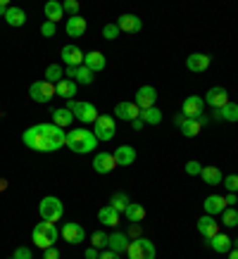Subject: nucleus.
Listing matches in <instances>:
<instances>
[{"instance_id": "obj_37", "label": "nucleus", "mask_w": 238, "mask_h": 259, "mask_svg": "<svg viewBox=\"0 0 238 259\" xmlns=\"http://www.w3.org/2000/svg\"><path fill=\"white\" fill-rule=\"evenodd\" d=\"M93 71L86 69V67H76V76H74V81L76 83H81V86H88V83H93Z\"/></svg>"}, {"instance_id": "obj_14", "label": "nucleus", "mask_w": 238, "mask_h": 259, "mask_svg": "<svg viewBox=\"0 0 238 259\" xmlns=\"http://www.w3.org/2000/svg\"><path fill=\"white\" fill-rule=\"evenodd\" d=\"M114 117H119L122 121H134V119L141 117V107L136 105V102H119L117 107H114Z\"/></svg>"}, {"instance_id": "obj_34", "label": "nucleus", "mask_w": 238, "mask_h": 259, "mask_svg": "<svg viewBox=\"0 0 238 259\" xmlns=\"http://www.w3.org/2000/svg\"><path fill=\"white\" fill-rule=\"evenodd\" d=\"M141 119H143V124L157 126L160 121H162V112H160L157 107H148V110H141Z\"/></svg>"}, {"instance_id": "obj_42", "label": "nucleus", "mask_w": 238, "mask_h": 259, "mask_svg": "<svg viewBox=\"0 0 238 259\" xmlns=\"http://www.w3.org/2000/svg\"><path fill=\"white\" fill-rule=\"evenodd\" d=\"M117 36H119V26H117V24H105V26H103V38L114 40Z\"/></svg>"}, {"instance_id": "obj_53", "label": "nucleus", "mask_w": 238, "mask_h": 259, "mask_svg": "<svg viewBox=\"0 0 238 259\" xmlns=\"http://www.w3.org/2000/svg\"><path fill=\"white\" fill-rule=\"evenodd\" d=\"M8 10H10V5H8V0H0V15L5 17V15H8Z\"/></svg>"}, {"instance_id": "obj_2", "label": "nucleus", "mask_w": 238, "mask_h": 259, "mask_svg": "<svg viewBox=\"0 0 238 259\" xmlns=\"http://www.w3.org/2000/svg\"><path fill=\"white\" fill-rule=\"evenodd\" d=\"M95 145H98V138H95L93 131L88 128H71L67 131V148L76 155H86V152H93Z\"/></svg>"}, {"instance_id": "obj_35", "label": "nucleus", "mask_w": 238, "mask_h": 259, "mask_svg": "<svg viewBox=\"0 0 238 259\" xmlns=\"http://www.w3.org/2000/svg\"><path fill=\"white\" fill-rule=\"evenodd\" d=\"M62 79H64L62 64H50V67L46 69V81H50V83H60Z\"/></svg>"}, {"instance_id": "obj_31", "label": "nucleus", "mask_w": 238, "mask_h": 259, "mask_svg": "<svg viewBox=\"0 0 238 259\" xmlns=\"http://www.w3.org/2000/svg\"><path fill=\"white\" fill-rule=\"evenodd\" d=\"M5 22L10 24V26H24L26 24V12H24L22 8H10L8 15H5Z\"/></svg>"}, {"instance_id": "obj_57", "label": "nucleus", "mask_w": 238, "mask_h": 259, "mask_svg": "<svg viewBox=\"0 0 238 259\" xmlns=\"http://www.w3.org/2000/svg\"><path fill=\"white\" fill-rule=\"evenodd\" d=\"M10 259H15V257H10Z\"/></svg>"}, {"instance_id": "obj_48", "label": "nucleus", "mask_w": 238, "mask_h": 259, "mask_svg": "<svg viewBox=\"0 0 238 259\" xmlns=\"http://www.w3.org/2000/svg\"><path fill=\"white\" fill-rule=\"evenodd\" d=\"M119 257H122V254H117V252H112V250H103L98 259H119Z\"/></svg>"}, {"instance_id": "obj_32", "label": "nucleus", "mask_w": 238, "mask_h": 259, "mask_svg": "<svg viewBox=\"0 0 238 259\" xmlns=\"http://www.w3.org/2000/svg\"><path fill=\"white\" fill-rule=\"evenodd\" d=\"M124 214H127V219L131 221V224H138V221L145 219V207L138 202H129V207L124 209Z\"/></svg>"}, {"instance_id": "obj_13", "label": "nucleus", "mask_w": 238, "mask_h": 259, "mask_svg": "<svg viewBox=\"0 0 238 259\" xmlns=\"http://www.w3.org/2000/svg\"><path fill=\"white\" fill-rule=\"evenodd\" d=\"M155 102H157V91L152 86H141L136 91V105H138L141 110L155 107Z\"/></svg>"}, {"instance_id": "obj_46", "label": "nucleus", "mask_w": 238, "mask_h": 259, "mask_svg": "<svg viewBox=\"0 0 238 259\" xmlns=\"http://www.w3.org/2000/svg\"><path fill=\"white\" fill-rule=\"evenodd\" d=\"M43 259H60L57 247H48V250H43Z\"/></svg>"}, {"instance_id": "obj_44", "label": "nucleus", "mask_w": 238, "mask_h": 259, "mask_svg": "<svg viewBox=\"0 0 238 259\" xmlns=\"http://www.w3.org/2000/svg\"><path fill=\"white\" fill-rule=\"evenodd\" d=\"M41 33H43L46 38H53V36H55V24H53V22H43V24H41Z\"/></svg>"}, {"instance_id": "obj_52", "label": "nucleus", "mask_w": 238, "mask_h": 259, "mask_svg": "<svg viewBox=\"0 0 238 259\" xmlns=\"http://www.w3.org/2000/svg\"><path fill=\"white\" fill-rule=\"evenodd\" d=\"M143 126H145V124H143V119H141V117H138V119H134V121H131V128H134V131H141Z\"/></svg>"}, {"instance_id": "obj_39", "label": "nucleus", "mask_w": 238, "mask_h": 259, "mask_svg": "<svg viewBox=\"0 0 238 259\" xmlns=\"http://www.w3.org/2000/svg\"><path fill=\"white\" fill-rule=\"evenodd\" d=\"M107 240H110V236H105L103 231H95L93 236H91V247H95V250L107 247Z\"/></svg>"}, {"instance_id": "obj_3", "label": "nucleus", "mask_w": 238, "mask_h": 259, "mask_svg": "<svg viewBox=\"0 0 238 259\" xmlns=\"http://www.w3.org/2000/svg\"><path fill=\"white\" fill-rule=\"evenodd\" d=\"M57 238H60V231H57L55 224H50V221H41L36 224L31 231V240L36 247L41 250H48V247H55Z\"/></svg>"}, {"instance_id": "obj_49", "label": "nucleus", "mask_w": 238, "mask_h": 259, "mask_svg": "<svg viewBox=\"0 0 238 259\" xmlns=\"http://www.w3.org/2000/svg\"><path fill=\"white\" fill-rule=\"evenodd\" d=\"M224 200H226V207H236V202H238L236 193H229V195H224Z\"/></svg>"}, {"instance_id": "obj_16", "label": "nucleus", "mask_w": 238, "mask_h": 259, "mask_svg": "<svg viewBox=\"0 0 238 259\" xmlns=\"http://www.w3.org/2000/svg\"><path fill=\"white\" fill-rule=\"evenodd\" d=\"M198 233L203 238H214L217 233H219V224L214 221V217H210V214H205V217H200L198 219Z\"/></svg>"}, {"instance_id": "obj_26", "label": "nucleus", "mask_w": 238, "mask_h": 259, "mask_svg": "<svg viewBox=\"0 0 238 259\" xmlns=\"http://www.w3.org/2000/svg\"><path fill=\"white\" fill-rule=\"evenodd\" d=\"M76 91H79V83L71 79H62L60 83H55V93L60 95V98H64V100H74Z\"/></svg>"}, {"instance_id": "obj_1", "label": "nucleus", "mask_w": 238, "mask_h": 259, "mask_svg": "<svg viewBox=\"0 0 238 259\" xmlns=\"http://www.w3.org/2000/svg\"><path fill=\"white\" fill-rule=\"evenodd\" d=\"M22 141L26 148L36 152H55L62 145H67V131L55 124H36L24 131Z\"/></svg>"}, {"instance_id": "obj_41", "label": "nucleus", "mask_w": 238, "mask_h": 259, "mask_svg": "<svg viewBox=\"0 0 238 259\" xmlns=\"http://www.w3.org/2000/svg\"><path fill=\"white\" fill-rule=\"evenodd\" d=\"M222 186H226L229 193H238V174H231V176H224Z\"/></svg>"}, {"instance_id": "obj_47", "label": "nucleus", "mask_w": 238, "mask_h": 259, "mask_svg": "<svg viewBox=\"0 0 238 259\" xmlns=\"http://www.w3.org/2000/svg\"><path fill=\"white\" fill-rule=\"evenodd\" d=\"M127 236L134 238V240H136V238H141V226H138V224H131V231H129Z\"/></svg>"}, {"instance_id": "obj_29", "label": "nucleus", "mask_w": 238, "mask_h": 259, "mask_svg": "<svg viewBox=\"0 0 238 259\" xmlns=\"http://www.w3.org/2000/svg\"><path fill=\"white\" fill-rule=\"evenodd\" d=\"M200 176H203V181H205L207 186H222V181H224V174L217 166H203Z\"/></svg>"}, {"instance_id": "obj_11", "label": "nucleus", "mask_w": 238, "mask_h": 259, "mask_svg": "<svg viewBox=\"0 0 238 259\" xmlns=\"http://www.w3.org/2000/svg\"><path fill=\"white\" fill-rule=\"evenodd\" d=\"M62 238L69 245H81L86 240V231H84V226L76 224V221H67L62 226Z\"/></svg>"}, {"instance_id": "obj_10", "label": "nucleus", "mask_w": 238, "mask_h": 259, "mask_svg": "<svg viewBox=\"0 0 238 259\" xmlns=\"http://www.w3.org/2000/svg\"><path fill=\"white\" fill-rule=\"evenodd\" d=\"M181 112L188 119H198L200 114H205V98H200V95H188V98L181 102Z\"/></svg>"}, {"instance_id": "obj_12", "label": "nucleus", "mask_w": 238, "mask_h": 259, "mask_svg": "<svg viewBox=\"0 0 238 259\" xmlns=\"http://www.w3.org/2000/svg\"><path fill=\"white\" fill-rule=\"evenodd\" d=\"M117 169V159H114V155L112 152H98L93 157V171L95 174H110Z\"/></svg>"}, {"instance_id": "obj_7", "label": "nucleus", "mask_w": 238, "mask_h": 259, "mask_svg": "<svg viewBox=\"0 0 238 259\" xmlns=\"http://www.w3.org/2000/svg\"><path fill=\"white\" fill-rule=\"evenodd\" d=\"M93 134L98 141H112L114 138V134H117V126H114V117H110V114H100V117L95 119L93 124Z\"/></svg>"}, {"instance_id": "obj_4", "label": "nucleus", "mask_w": 238, "mask_h": 259, "mask_svg": "<svg viewBox=\"0 0 238 259\" xmlns=\"http://www.w3.org/2000/svg\"><path fill=\"white\" fill-rule=\"evenodd\" d=\"M38 214H41V219H43V221H50V224L60 221V219H62V214H64L62 200H57L55 195L43 197V200H41V204H38Z\"/></svg>"}, {"instance_id": "obj_33", "label": "nucleus", "mask_w": 238, "mask_h": 259, "mask_svg": "<svg viewBox=\"0 0 238 259\" xmlns=\"http://www.w3.org/2000/svg\"><path fill=\"white\" fill-rule=\"evenodd\" d=\"M179 131H181V134L186 136V138H195V136H198L200 131H203V126H200L198 119H186V121H183V126L179 128Z\"/></svg>"}, {"instance_id": "obj_5", "label": "nucleus", "mask_w": 238, "mask_h": 259, "mask_svg": "<svg viewBox=\"0 0 238 259\" xmlns=\"http://www.w3.org/2000/svg\"><path fill=\"white\" fill-rule=\"evenodd\" d=\"M69 112L74 114V119H79L81 124H95V119L100 117L98 114V107L93 102H86V100H69Z\"/></svg>"}, {"instance_id": "obj_45", "label": "nucleus", "mask_w": 238, "mask_h": 259, "mask_svg": "<svg viewBox=\"0 0 238 259\" xmlns=\"http://www.w3.org/2000/svg\"><path fill=\"white\" fill-rule=\"evenodd\" d=\"M15 259H33L31 257V250H29V247H17V250H15Z\"/></svg>"}, {"instance_id": "obj_9", "label": "nucleus", "mask_w": 238, "mask_h": 259, "mask_svg": "<svg viewBox=\"0 0 238 259\" xmlns=\"http://www.w3.org/2000/svg\"><path fill=\"white\" fill-rule=\"evenodd\" d=\"M224 105H229V91L222 86H212L205 95V107H212V110H222Z\"/></svg>"}, {"instance_id": "obj_21", "label": "nucleus", "mask_w": 238, "mask_h": 259, "mask_svg": "<svg viewBox=\"0 0 238 259\" xmlns=\"http://www.w3.org/2000/svg\"><path fill=\"white\" fill-rule=\"evenodd\" d=\"M64 31L69 33L71 38H79V36H84V33H86V19H84L81 15L69 17V19H67V24H64Z\"/></svg>"}, {"instance_id": "obj_51", "label": "nucleus", "mask_w": 238, "mask_h": 259, "mask_svg": "<svg viewBox=\"0 0 238 259\" xmlns=\"http://www.w3.org/2000/svg\"><path fill=\"white\" fill-rule=\"evenodd\" d=\"M186 119H188V117H186L183 112H179V114H176V117H174V126H179V128H181V126H183V121H186Z\"/></svg>"}, {"instance_id": "obj_22", "label": "nucleus", "mask_w": 238, "mask_h": 259, "mask_svg": "<svg viewBox=\"0 0 238 259\" xmlns=\"http://www.w3.org/2000/svg\"><path fill=\"white\" fill-rule=\"evenodd\" d=\"M114 159H117V166H129L136 162V150L131 148V145H119L114 152Z\"/></svg>"}, {"instance_id": "obj_56", "label": "nucleus", "mask_w": 238, "mask_h": 259, "mask_svg": "<svg viewBox=\"0 0 238 259\" xmlns=\"http://www.w3.org/2000/svg\"><path fill=\"white\" fill-rule=\"evenodd\" d=\"M231 247H233V250H238V238H236V240H231Z\"/></svg>"}, {"instance_id": "obj_18", "label": "nucleus", "mask_w": 238, "mask_h": 259, "mask_svg": "<svg viewBox=\"0 0 238 259\" xmlns=\"http://www.w3.org/2000/svg\"><path fill=\"white\" fill-rule=\"evenodd\" d=\"M210 62H212L210 55H205V53H193V55H188V60H186V67H188L190 71L200 74V71L210 69Z\"/></svg>"}, {"instance_id": "obj_50", "label": "nucleus", "mask_w": 238, "mask_h": 259, "mask_svg": "<svg viewBox=\"0 0 238 259\" xmlns=\"http://www.w3.org/2000/svg\"><path fill=\"white\" fill-rule=\"evenodd\" d=\"M84 257H86V259H98V257H100V252L95 250V247H88V250L84 252Z\"/></svg>"}, {"instance_id": "obj_19", "label": "nucleus", "mask_w": 238, "mask_h": 259, "mask_svg": "<svg viewBox=\"0 0 238 259\" xmlns=\"http://www.w3.org/2000/svg\"><path fill=\"white\" fill-rule=\"evenodd\" d=\"M117 26H119V31H124V33H138L143 29V22L136 15H129L127 12V15L119 17Z\"/></svg>"}, {"instance_id": "obj_17", "label": "nucleus", "mask_w": 238, "mask_h": 259, "mask_svg": "<svg viewBox=\"0 0 238 259\" xmlns=\"http://www.w3.org/2000/svg\"><path fill=\"white\" fill-rule=\"evenodd\" d=\"M84 67L95 74V71H103L105 67H107V60H105V55L100 50H91V53H86V57H84Z\"/></svg>"}, {"instance_id": "obj_43", "label": "nucleus", "mask_w": 238, "mask_h": 259, "mask_svg": "<svg viewBox=\"0 0 238 259\" xmlns=\"http://www.w3.org/2000/svg\"><path fill=\"white\" fill-rule=\"evenodd\" d=\"M200 171H203V164H200L198 159L186 162V174H188V176H200Z\"/></svg>"}, {"instance_id": "obj_54", "label": "nucleus", "mask_w": 238, "mask_h": 259, "mask_svg": "<svg viewBox=\"0 0 238 259\" xmlns=\"http://www.w3.org/2000/svg\"><path fill=\"white\" fill-rule=\"evenodd\" d=\"M229 259H238V250H231L229 252Z\"/></svg>"}, {"instance_id": "obj_38", "label": "nucleus", "mask_w": 238, "mask_h": 259, "mask_svg": "<svg viewBox=\"0 0 238 259\" xmlns=\"http://www.w3.org/2000/svg\"><path fill=\"white\" fill-rule=\"evenodd\" d=\"M222 221H224V226H238V212H236V207H226L222 212Z\"/></svg>"}, {"instance_id": "obj_27", "label": "nucleus", "mask_w": 238, "mask_h": 259, "mask_svg": "<svg viewBox=\"0 0 238 259\" xmlns=\"http://www.w3.org/2000/svg\"><path fill=\"white\" fill-rule=\"evenodd\" d=\"M50 114H53V124L60 126V128H67V126L74 124V114L69 112V107H55Z\"/></svg>"}, {"instance_id": "obj_15", "label": "nucleus", "mask_w": 238, "mask_h": 259, "mask_svg": "<svg viewBox=\"0 0 238 259\" xmlns=\"http://www.w3.org/2000/svg\"><path fill=\"white\" fill-rule=\"evenodd\" d=\"M84 57H86V53H81L79 46L62 48V62L67 64V67H84Z\"/></svg>"}, {"instance_id": "obj_6", "label": "nucleus", "mask_w": 238, "mask_h": 259, "mask_svg": "<svg viewBox=\"0 0 238 259\" xmlns=\"http://www.w3.org/2000/svg\"><path fill=\"white\" fill-rule=\"evenodd\" d=\"M155 245H152V240H148V238H136V240H131L129 243V259H155Z\"/></svg>"}, {"instance_id": "obj_24", "label": "nucleus", "mask_w": 238, "mask_h": 259, "mask_svg": "<svg viewBox=\"0 0 238 259\" xmlns=\"http://www.w3.org/2000/svg\"><path fill=\"white\" fill-rule=\"evenodd\" d=\"M43 15H46V22L57 24L60 19H62V15H64L62 3H57V0H48L46 5H43Z\"/></svg>"}, {"instance_id": "obj_20", "label": "nucleus", "mask_w": 238, "mask_h": 259, "mask_svg": "<svg viewBox=\"0 0 238 259\" xmlns=\"http://www.w3.org/2000/svg\"><path fill=\"white\" fill-rule=\"evenodd\" d=\"M129 236L127 233H122V231H117V233H112L110 240H107V250L112 252H117V254H124V252L129 250Z\"/></svg>"}, {"instance_id": "obj_23", "label": "nucleus", "mask_w": 238, "mask_h": 259, "mask_svg": "<svg viewBox=\"0 0 238 259\" xmlns=\"http://www.w3.org/2000/svg\"><path fill=\"white\" fill-rule=\"evenodd\" d=\"M214 119H217V121H229V124H236L238 121V105L236 102H229V105H224L222 110H214Z\"/></svg>"}, {"instance_id": "obj_28", "label": "nucleus", "mask_w": 238, "mask_h": 259, "mask_svg": "<svg viewBox=\"0 0 238 259\" xmlns=\"http://www.w3.org/2000/svg\"><path fill=\"white\" fill-rule=\"evenodd\" d=\"M98 221L105 224V226H119V212L112 209L110 204H105V207H100V212H98Z\"/></svg>"}, {"instance_id": "obj_55", "label": "nucleus", "mask_w": 238, "mask_h": 259, "mask_svg": "<svg viewBox=\"0 0 238 259\" xmlns=\"http://www.w3.org/2000/svg\"><path fill=\"white\" fill-rule=\"evenodd\" d=\"M5 188H8V181H5V179H0V190H5Z\"/></svg>"}, {"instance_id": "obj_36", "label": "nucleus", "mask_w": 238, "mask_h": 259, "mask_svg": "<svg viewBox=\"0 0 238 259\" xmlns=\"http://www.w3.org/2000/svg\"><path fill=\"white\" fill-rule=\"evenodd\" d=\"M110 207H112V209H117V212L122 214L129 207V195H127V193H114V195H112V200H110Z\"/></svg>"}, {"instance_id": "obj_30", "label": "nucleus", "mask_w": 238, "mask_h": 259, "mask_svg": "<svg viewBox=\"0 0 238 259\" xmlns=\"http://www.w3.org/2000/svg\"><path fill=\"white\" fill-rule=\"evenodd\" d=\"M210 247L219 254H229L231 252V238L224 236V233H217L214 238H210Z\"/></svg>"}, {"instance_id": "obj_8", "label": "nucleus", "mask_w": 238, "mask_h": 259, "mask_svg": "<svg viewBox=\"0 0 238 259\" xmlns=\"http://www.w3.org/2000/svg\"><path fill=\"white\" fill-rule=\"evenodd\" d=\"M29 95H31L33 102H41V105H46L55 98V83H50V81H33L31 88H29Z\"/></svg>"}, {"instance_id": "obj_25", "label": "nucleus", "mask_w": 238, "mask_h": 259, "mask_svg": "<svg viewBox=\"0 0 238 259\" xmlns=\"http://www.w3.org/2000/svg\"><path fill=\"white\" fill-rule=\"evenodd\" d=\"M203 207H205V212L210 214V217H217V214H222L224 209H226V200H224L222 195H210V197H205Z\"/></svg>"}, {"instance_id": "obj_40", "label": "nucleus", "mask_w": 238, "mask_h": 259, "mask_svg": "<svg viewBox=\"0 0 238 259\" xmlns=\"http://www.w3.org/2000/svg\"><path fill=\"white\" fill-rule=\"evenodd\" d=\"M62 10H64V15L76 17V12L81 10V5L76 3V0H62Z\"/></svg>"}]
</instances>
